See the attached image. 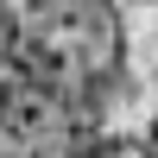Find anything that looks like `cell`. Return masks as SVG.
<instances>
[{"mask_svg": "<svg viewBox=\"0 0 158 158\" xmlns=\"http://www.w3.org/2000/svg\"><path fill=\"white\" fill-rule=\"evenodd\" d=\"M19 57L57 95L89 101L120 76V13L101 0H63V6L19 13Z\"/></svg>", "mask_w": 158, "mask_h": 158, "instance_id": "6da1fadb", "label": "cell"}, {"mask_svg": "<svg viewBox=\"0 0 158 158\" xmlns=\"http://www.w3.org/2000/svg\"><path fill=\"white\" fill-rule=\"evenodd\" d=\"M6 57H19V13L0 6V63H6Z\"/></svg>", "mask_w": 158, "mask_h": 158, "instance_id": "7a4b0ae2", "label": "cell"}, {"mask_svg": "<svg viewBox=\"0 0 158 158\" xmlns=\"http://www.w3.org/2000/svg\"><path fill=\"white\" fill-rule=\"evenodd\" d=\"M146 158H158V114H152V127H146Z\"/></svg>", "mask_w": 158, "mask_h": 158, "instance_id": "3957f363", "label": "cell"}]
</instances>
